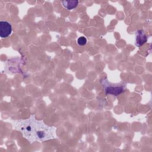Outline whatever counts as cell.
<instances>
[{
    "mask_svg": "<svg viewBox=\"0 0 152 152\" xmlns=\"http://www.w3.org/2000/svg\"><path fill=\"white\" fill-rule=\"evenodd\" d=\"M104 91L107 94H114L115 96L119 95L122 93L125 88V87L123 85H116L114 86L113 85H107V84H104Z\"/></svg>",
    "mask_w": 152,
    "mask_h": 152,
    "instance_id": "obj_3",
    "label": "cell"
},
{
    "mask_svg": "<svg viewBox=\"0 0 152 152\" xmlns=\"http://www.w3.org/2000/svg\"><path fill=\"white\" fill-rule=\"evenodd\" d=\"M14 127L30 143L56 138V128L48 126L43 120H37L34 115H31L29 119L16 121Z\"/></svg>",
    "mask_w": 152,
    "mask_h": 152,
    "instance_id": "obj_1",
    "label": "cell"
},
{
    "mask_svg": "<svg viewBox=\"0 0 152 152\" xmlns=\"http://www.w3.org/2000/svg\"><path fill=\"white\" fill-rule=\"evenodd\" d=\"M87 42V38L84 36H81L77 39V43L80 46H84L86 45Z\"/></svg>",
    "mask_w": 152,
    "mask_h": 152,
    "instance_id": "obj_6",
    "label": "cell"
},
{
    "mask_svg": "<svg viewBox=\"0 0 152 152\" xmlns=\"http://www.w3.org/2000/svg\"><path fill=\"white\" fill-rule=\"evenodd\" d=\"M12 33V26L11 24L7 21H0V37L6 38Z\"/></svg>",
    "mask_w": 152,
    "mask_h": 152,
    "instance_id": "obj_2",
    "label": "cell"
},
{
    "mask_svg": "<svg viewBox=\"0 0 152 152\" xmlns=\"http://www.w3.org/2000/svg\"><path fill=\"white\" fill-rule=\"evenodd\" d=\"M63 6L68 10L70 11L76 8L78 5V1L76 0H69V1H63L62 2Z\"/></svg>",
    "mask_w": 152,
    "mask_h": 152,
    "instance_id": "obj_5",
    "label": "cell"
},
{
    "mask_svg": "<svg viewBox=\"0 0 152 152\" xmlns=\"http://www.w3.org/2000/svg\"><path fill=\"white\" fill-rule=\"evenodd\" d=\"M147 41V37L145 34L144 30H137L135 35V43L136 46H141L143 45Z\"/></svg>",
    "mask_w": 152,
    "mask_h": 152,
    "instance_id": "obj_4",
    "label": "cell"
}]
</instances>
